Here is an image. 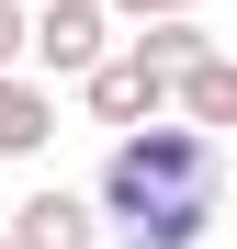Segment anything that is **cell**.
I'll list each match as a JSON object with an SVG mask.
<instances>
[{
    "instance_id": "obj_1",
    "label": "cell",
    "mask_w": 237,
    "mask_h": 249,
    "mask_svg": "<svg viewBox=\"0 0 237 249\" xmlns=\"http://www.w3.org/2000/svg\"><path fill=\"white\" fill-rule=\"evenodd\" d=\"M226 215V136L204 124H125L102 159V227L125 249H204V227Z\"/></svg>"
},
{
    "instance_id": "obj_2",
    "label": "cell",
    "mask_w": 237,
    "mask_h": 249,
    "mask_svg": "<svg viewBox=\"0 0 237 249\" xmlns=\"http://www.w3.org/2000/svg\"><path fill=\"white\" fill-rule=\"evenodd\" d=\"M102 46H113V0H46V12L23 23V57L46 68V79H79Z\"/></svg>"
},
{
    "instance_id": "obj_3",
    "label": "cell",
    "mask_w": 237,
    "mask_h": 249,
    "mask_svg": "<svg viewBox=\"0 0 237 249\" xmlns=\"http://www.w3.org/2000/svg\"><path fill=\"white\" fill-rule=\"evenodd\" d=\"M79 102H91V124H147V113H170V68L102 46L91 68H79Z\"/></svg>"
},
{
    "instance_id": "obj_4",
    "label": "cell",
    "mask_w": 237,
    "mask_h": 249,
    "mask_svg": "<svg viewBox=\"0 0 237 249\" xmlns=\"http://www.w3.org/2000/svg\"><path fill=\"white\" fill-rule=\"evenodd\" d=\"M170 113H181V124H204V136H226V124H237V57L204 46L192 68H170Z\"/></svg>"
},
{
    "instance_id": "obj_5",
    "label": "cell",
    "mask_w": 237,
    "mask_h": 249,
    "mask_svg": "<svg viewBox=\"0 0 237 249\" xmlns=\"http://www.w3.org/2000/svg\"><path fill=\"white\" fill-rule=\"evenodd\" d=\"M102 238V204H79V193H23L12 204V249H91Z\"/></svg>"
},
{
    "instance_id": "obj_6",
    "label": "cell",
    "mask_w": 237,
    "mask_h": 249,
    "mask_svg": "<svg viewBox=\"0 0 237 249\" xmlns=\"http://www.w3.org/2000/svg\"><path fill=\"white\" fill-rule=\"evenodd\" d=\"M46 147H57V91L0 68V159H46Z\"/></svg>"
},
{
    "instance_id": "obj_7",
    "label": "cell",
    "mask_w": 237,
    "mask_h": 249,
    "mask_svg": "<svg viewBox=\"0 0 237 249\" xmlns=\"http://www.w3.org/2000/svg\"><path fill=\"white\" fill-rule=\"evenodd\" d=\"M204 46H215V34L192 23V12H158V23L136 34V57H147V68H192V57H204Z\"/></svg>"
},
{
    "instance_id": "obj_8",
    "label": "cell",
    "mask_w": 237,
    "mask_h": 249,
    "mask_svg": "<svg viewBox=\"0 0 237 249\" xmlns=\"http://www.w3.org/2000/svg\"><path fill=\"white\" fill-rule=\"evenodd\" d=\"M23 23H34L23 0H0V68H23Z\"/></svg>"
},
{
    "instance_id": "obj_9",
    "label": "cell",
    "mask_w": 237,
    "mask_h": 249,
    "mask_svg": "<svg viewBox=\"0 0 237 249\" xmlns=\"http://www.w3.org/2000/svg\"><path fill=\"white\" fill-rule=\"evenodd\" d=\"M125 23H158V12H192V0H113Z\"/></svg>"
},
{
    "instance_id": "obj_10",
    "label": "cell",
    "mask_w": 237,
    "mask_h": 249,
    "mask_svg": "<svg viewBox=\"0 0 237 249\" xmlns=\"http://www.w3.org/2000/svg\"><path fill=\"white\" fill-rule=\"evenodd\" d=\"M0 249H12V227H0Z\"/></svg>"
}]
</instances>
